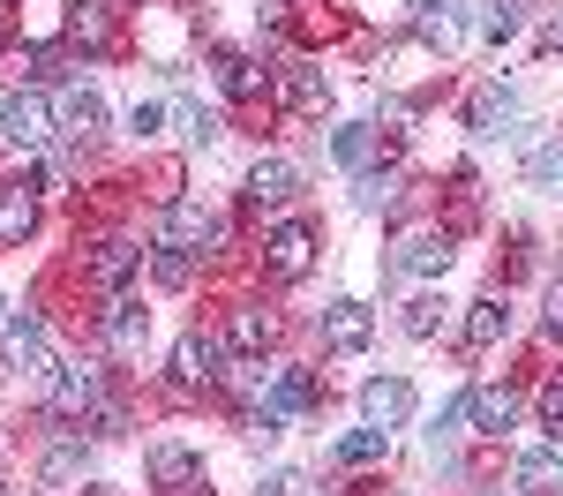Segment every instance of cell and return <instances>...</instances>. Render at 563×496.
I'll return each instance as SVG.
<instances>
[{
    "label": "cell",
    "instance_id": "obj_1",
    "mask_svg": "<svg viewBox=\"0 0 563 496\" xmlns=\"http://www.w3.org/2000/svg\"><path fill=\"white\" fill-rule=\"evenodd\" d=\"M53 129L60 121H53V98L45 90H0V135L8 143H31L38 151V143H53Z\"/></svg>",
    "mask_w": 563,
    "mask_h": 496
},
{
    "label": "cell",
    "instance_id": "obj_2",
    "mask_svg": "<svg viewBox=\"0 0 563 496\" xmlns=\"http://www.w3.org/2000/svg\"><path fill=\"white\" fill-rule=\"evenodd\" d=\"M106 406V368L98 361H60L53 368V414H98Z\"/></svg>",
    "mask_w": 563,
    "mask_h": 496
},
{
    "label": "cell",
    "instance_id": "obj_3",
    "mask_svg": "<svg viewBox=\"0 0 563 496\" xmlns=\"http://www.w3.org/2000/svg\"><path fill=\"white\" fill-rule=\"evenodd\" d=\"M263 264H271V278H308V264H316V225L308 219H286L271 241H263Z\"/></svg>",
    "mask_w": 563,
    "mask_h": 496
},
{
    "label": "cell",
    "instance_id": "obj_4",
    "mask_svg": "<svg viewBox=\"0 0 563 496\" xmlns=\"http://www.w3.org/2000/svg\"><path fill=\"white\" fill-rule=\"evenodd\" d=\"M218 368H225V346H218V339H203V331H188V339L174 346V368H166V376H174L180 399H196V392L211 384Z\"/></svg>",
    "mask_w": 563,
    "mask_h": 496
},
{
    "label": "cell",
    "instance_id": "obj_5",
    "mask_svg": "<svg viewBox=\"0 0 563 496\" xmlns=\"http://www.w3.org/2000/svg\"><path fill=\"white\" fill-rule=\"evenodd\" d=\"M158 241L166 249H218L225 241V219H211L203 203H166L158 211Z\"/></svg>",
    "mask_w": 563,
    "mask_h": 496
},
{
    "label": "cell",
    "instance_id": "obj_6",
    "mask_svg": "<svg viewBox=\"0 0 563 496\" xmlns=\"http://www.w3.org/2000/svg\"><path fill=\"white\" fill-rule=\"evenodd\" d=\"M0 354H8V368H23V376H53L60 368L53 346H45V331H38V316H15L8 339H0Z\"/></svg>",
    "mask_w": 563,
    "mask_h": 496
},
{
    "label": "cell",
    "instance_id": "obj_7",
    "mask_svg": "<svg viewBox=\"0 0 563 496\" xmlns=\"http://www.w3.org/2000/svg\"><path fill=\"white\" fill-rule=\"evenodd\" d=\"M368 339H376L368 301H331V309H323V346H331V354H361Z\"/></svg>",
    "mask_w": 563,
    "mask_h": 496
},
{
    "label": "cell",
    "instance_id": "obj_8",
    "mask_svg": "<svg viewBox=\"0 0 563 496\" xmlns=\"http://www.w3.org/2000/svg\"><path fill=\"white\" fill-rule=\"evenodd\" d=\"M406 414H413V384H406V376H376V384L361 392V421H368V429H398Z\"/></svg>",
    "mask_w": 563,
    "mask_h": 496
},
{
    "label": "cell",
    "instance_id": "obj_9",
    "mask_svg": "<svg viewBox=\"0 0 563 496\" xmlns=\"http://www.w3.org/2000/svg\"><path fill=\"white\" fill-rule=\"evenodd\" d=\"M294 188H301V174H294L286 158H256V166H249V188H241V196H249L256 211H278V203H294Z\"/></svg>",
    "mask_w": 563,
    "mask_h": 496
},
{
    "label": "cell",
    "instance_id": "obj_10",
    "mask_svg": "<svg viewBox=\"0 0 563 496\" xmlns=\"http://www.w3.org/2000/svg\"><path fill=\"white\" fill-rule=\"evenodd\" d=\"M519 121V90H504V84H481L474 98H466V129H481V135H504Z\"/></svg>",
    "mask_w": 563,
    "mask_h": 496
},
{
    "label": "cell",
    "instance_id": "obj_11",
    "mask_svg": "<svg viewBox=\"0 0 563 496\" xmlns=\"http://www.w3.org/2000/svg\"><path fill=\"white\" fill-rule=\"evenodd\" d=\"M38 233V188H0V249H23Z\"/></svg>",
    "mask_w": 563,
    "mask_h": 496
},
{
    "label": "cell",
    "instance_id": "obj_12",
    "mask_svg": "<svg viewBox=\"0 0 563 496\" xmlns=\"http://www.w3.org/2000/svg\"><path fill=\"white\" fill-rule=\"evenodd\" d=\"M106 339H113V354H143V339H151V309L129 301V294H113V301H106Z\"/></svg>",
    "mask_w": 563,
    "mask_h": 496
},
{
    "label": "cell",
    "instance_id": "obj_13",
    "mask_svg": "<svg viewBox=\"0 0 563 496\" xmlns=\"http://www.w3.org/2000/svg\"><path fill=\"white\" fill-rule=\"evenodd\" d=\"M53 121H60L68 135H84V143H90V135L106 129V98H98V90H84V84L60 90V98H53Z\"/></svg>",
    "mask_w": 563,
    "mask_h": 496
},
{
    "label": "cell",
    "instance_id": "obj_14",
    "mask_svg": "<svg viewBox=\"0 0 563 496\" xmlns=\"http://www.w3.org/2000/svg\"><path fill=\"white\" fill-rule=\"evenodd\" d=\"M135 271H143V249H135V241H121V233H113V241H98V256H90V278H98L106 294H121Z\"/></svg>",
    "mask_w": 563,
    "mask_h": 496
},
{
    "label": "cell",
    "instance_id": "obj_15",
    "mask_svg": "<svg viewBox=\"0 0 563 496\" xmlns=\"http://www.w3.org/2000/svg\"><path fill=\"white\" fill-rule=\"evenodd\" d=\"M466 421H474L481 437H504V429L519 421V399H511L504 384H481V392H466Z\"/></svg>",
    "mask_w": 563,
    "mask_h": 496
},
{
    "label": "cell",
    "instance_id": "obj_16",
    "mask_svg": "<svg viewBox=\"0 0 563 496\" xmlns=\"http://www.w3.org/2000/svg\"><path fill=\"white\" fill-rule=\"evenodd\" d=\"M286 106H294V113H301V121H323V113H331V76H323V68H286Z\"/></svg>",
    "mask_w": 563,
    "mask_h": 496
},
{
    "label": "cell",
    "instance_id": "obj_17",
    "mask_svg": "<svg viewBox=\"0 0 563 496\" xmlns=\"http://www.w3.org/2000/svg\"><path fill=\"white\" fill-rule=\"evenodd\" d=\"M398 264L413 271V278H443L451 271V233H406L398 241Z\"/></svg>",
    "mask_w": 563,
    "mask_h": 496
},
{
    "label": "cell",
    "instance_id": "obj_18",
    "mask_svg": "<svg viewBox=\"0 0 563 496\" xmlns=\"http://www.w3.org/2000/svg\"><path fill=\"white\" fill-rule=\"evenodd\" d=\"M263 84H271V68H256L249 53H218V90H225L233 106H249V98H263Z\"/></svg>",
    "mask_w": 563,
    "mask_h": 496
},
{
    "label": "cell",
    "instance_id": "obj_19",
    "mask_svg": "<svg viewBox=\"0 0 563 496\" xmlns=\"http://www.w3.org/2000/svg\"><path fill=\"white\" fill-rule=\"evenodd\" d=\"M143 466H151V482H158V489H188V482L203 474V466H196V451H188V444H158L151 459H143Z\"/></svg>",
    "mask_w": 563,
    "mask_h": 496
},
{
    "label": "cell",
    "instance_id": "obj_20",
    "mask_svg": "<svg viewBox=\"0 0 563 496\" xmlns=\"http://www.w3.org/2000/svg\"><path fill=\"white\" fill-rule=\"evenodd\" d=\"M519 489L526 496H563V451H526L519 459Z\"/></svg>",
    "mask_w": 563,
    "mask_h": 496
},
{
    "label": "cell",
    "instance_id": "obj_21",
    "mask_svg": "<svg viewBox=\"0 0 563 496\" xmlns=\"http://www.w3.org/2000/svg\"><path fill=\"white\" fill-rule=\"evenodd\" d=\"M271 414H308V406H316V376H308V368H278V384H271Z\"/></svg>",
    "mask_w": 563,
    "mask_h": 496
},
{
    "label": "cell",
    "instance_id": "obj_22",
    "mask_svg": "<svg viewBox=\"0 0 563 496\" xmlns=\"http://www.w3.org/2000/svg\"><path fill=\"white\" fill-rule=\"evenodd\" d=\"M421 45H435V53H451V45H466V15L459 8H421Z\"/></svg>",
    "mask_w": 563,
    "mask_h": 496
},
{
    "label": "cell",
    "instance_id": "obj_23",
    "mask_svg": "<svg viewBox=\"0 0 563 496\" xmlns=\"http://www.w3.org/2000/svg\"><path fill=\"white\" fill-rule=\"evenodd\" d=\"M331 158L353 166V174H368V158H376V129H368V121H346V129L331 135Z\"/></svg>",
    "mask_w": 563,
    "mask_h": 496
},
{
    "label": "cell",
    "instance_id": "obj_24",
    "mask_svg": "<svg viewBox=\"0 0 563 496\" xmlns=\"http://www.w3.org/2000/svg\"><path fill=\"white\" fill-rule=\"evenodd\" d=\"M68 31H76V38H84L90 53H106V45H113V15H106L98 0H76V15H68Z\"/></svg>",
    "mask_w": 563,
    "mask_h": 496
},
{
    "label": "cell",
    "instance_id": "obj_25",
    "mask_svg": "<svg viewBox=\"0 0 563 496\" xmlns=\"http://www.w3.org/2000/svg\"><path fill=\"white\" fill-rule=\"evenodd\" d=\"M511 331V309L504 301H474V316H466V346H496Z\"/></svg>",
    "mask_w": 563,
    "mask_h": 496
},
{
    "label": "cell",
    "instance_id": "obj_26",
    "mask_svg": "<svg viewBox=\"0 0 563 496\" xmlns=\"http://www.w3.org/2000/svg\"><path fill=\"white\" fill-rule=\"evenodd\" d=\"M174 129L188 135V143H218V135H225V121H218V113H203L196 98H174Z\"/></svg>",
    "mask_w": 563,
    "mask_h": 496
},
{
    "label": "cell",
    "instance_id": "obj_27",
    "mask_svg": "<svg viewBox=\"0 0 563 496\" xmlns=\"http://www.w3.org/2000/svg\"><path fill=\"white\" fill-rule=\"evenodd\" d=\"M353 203L376 219V211H398V174H361L353 180Z\"/></svg>",
    "mask_w": 563,
    "mask_h": 496
},
{
    "label": "cell",
    "instance_id": "obj_28",
    "mask_svg": "<svg viewBox=\"0 0 563 496\" xmlns=\"http://www.w3.org/2000/svg\"><path fill=\"white\" fill-rule=\"evenodd\" d=\"M151 278H158V286H188V278H196V256L158 241V249H151Z\"/></svg>",
    "mask_w": 563,
    "mask_h": 496
},
{
    "label": "cell",
    "instance_id": "obj_29",
    "mask_svg": "<svg viewBox=\"0 0 563 496\" xmlns=\"http://www.w3.org/2000/svg\"><path fill=\"white\" fill-rule=\"evenodd\" d=\"M271 384H278V368H263L256 354L233 361V392H241V399H271Z\"/></svg>",
    "mask_w": 563,
    "mask_h": 496
},
{
    "label": "cell",
    "instance_id": "obj_30",
    "mask_svg": "<svg viewBox=\"0 0 563 496\" xmlns=\"http://www.w3.org/2000/svg\"><path fill=\"white\" fill-rule=\"evenodd\" d=\"M384 444H390V429H353L346 444H339V459L346 466H368V459H384Z\"/></svg>",
    "mask_w": 563,
    "mask_h": 496
},
{
    "label": "cell",
    "instance_id": "obj_31",
    "mask_svg": "<svg viewBox=\"0 0 563 496\" xmlns=\"http://www.w3.org/2000/svg\"><path fill=\"white\" fill-rule=\"evenodd\" d=\"M406 331H413V339H435V331H443V301H435V294L406 301Z\"/></svg>",
    "mask_w": 563,
    "mask_h": 496
},
{
    "label": "cell",
    "instance_id": "obj_32",
    "mask_svg": "<svg viewBox=\"0 0 563 496\" xmlns=\"http://www.w3.org/2000/svg\"><path fill=\"white\" fill-rule=\"evenodd\" d=\"M526 180H533V188H556V180H563V135L549 143V151H533V158H526Z\"/></svg>",
    "mask_w": 563,
    "mask_h": 496
},
{
    "label": "cell",
    "instance_id": "obj_33",
    "mask_svg": "<svg viewBox=\"0 0 563 496\" xmlns=\"http://www.w3.org/2000/svg\"><path fill=\"white\" fill-rule=\"evenodd\" d=\"M263 339H271V323H263L256 309H241V316H233V346H241V354H263Z\"/></svg>",
    "mask_w": 563,
    "mask_h": 496
},
{
    "label": "cell",
    "instance_id": "obj_34",
    "mask_svg": "<svg viewBox=\"0 0 563 496\" xmlns=\"http://www.w3.org/2000/svg\"><path fill=\"white\" fill-rule=\"evenodd\" d=\"M488 38H511L519 31V0H488V23H481Z\"/></svg>",
    "mask_w": 563,
    "mask_h": 496
},
{
    "label": "cell",
    "instance_id": "obj_35",
    "mask_svg": "<svg viewBox=\"0 0 563 496\" xmlns=\"http://www.w3.org/2000/svg\"><path fill=\"white\" fill-rule=\"evenodd\" d=\"M129 121H135V135H158V129H166V106H158V98H135Z\"/></svg>",
    "mask_w": 563,
    "mask_h": 496
},
{
    "label": "cell",
    "instance_id": "obj_36",
    "mask_svg": "<svg viewBox=\"0 0 563 496\" xmlns=\"http://www.w3.org/2000/svg\"><path fill=\"white\" fill-rule=\"evenodd\" d=\"M76 466H84V444H53V459H45V474H53V482H68Z\"/></svg>",
    "mask_w": 563,
    "mask_h": 496
},
{
    "label": "cell",
    "instance_id": "obj_37",
    "mask_svg": "<svg viewBox=\"0 0 563 496\" xmlns=\"http://www.w3.org/2000/svg\"><path fill=\"white\" fill-rule=\"evenodd\" d=\"M541 421L563 437V384H549V392H541Z\"/></svg>",
    "mask_w": 563,
    "mask_h": 496
},
{
    "label": "cell",
    "instance_id": "obj_38",
    "mask_svg": "<svg viewBox=\"0 0 563 496\" xmlns=\"http://www.w3.org/2000/svg\"><path fill=\"white\" fill-rule=\"evenodd\" d=\"M541 331H549V339H556V346H563V286H556V294H549V316H541Z\"/></svg>",
    "mask_w": 563,
    "mask_h": 496
},
{
    "label": "cell",
    "instance_id": "obj_39",
    "mask_svg": "<svg viewBox=\"0 0 563 496\" xmlns=\"http://www.w3.org/2000/svg\"><path fill=\"white\" fill-rule=\"evenodd\" d=\"M301 489H308L301 474H271V482H263V496H301Z\"/></svg>",
    "mask_w": 563,
    "mask_h": 496
},
{
    "label": "cell",
    "instance_id": "obj_40",
    "mask_svg": "<svg viewBox=\"0 0 563 496\" xmlns=\"http://www.w3.org/2000/svg\"><path fill=\"white\" fill-rule=\"evenodd\" d=\"M413 8H435V0H413Z\"/></svg>",
    "mask_w": 563,
    "mask_h": 496
}]
</instances>
